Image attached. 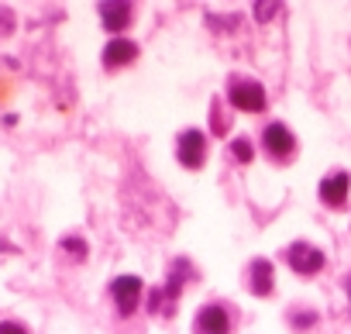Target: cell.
Wrapping results in <instances>:
<instances>
[{"label":"cell","instance_id":"1","mask_svg":"<svg viewBox=\"0 0 351 334\" xmlns=\"http://www.w3.org/2000/svg\"><path fill=\"white\" fill-rule=\"evenodd\" d=\"M183 276H190V262H186V259L176 262V269H172V276H169L165 286L152 289V300H148V310H152V313H169V310H172L176 296H180V286H183Z\"/></svg>","mask_w":351,"mask_h":334},{"label":"cell","instance_id":"2","mask_svg":"<svg viewBox=\"0 0 351 334\" xmlns=\"http://www.w3.org/2000/svg\"><path fill=\"white\" fill-rule=\"evenodd\" d=\"M228 97H231V107H238V110H245V114H258V110L265 107V90H262V83H255V80H238V76H234Z\"/></svg>","mask_w":351,"mask_h":334},{"label":"cell","instance_id":"3","mask_svg":"<svg viewBox=\"0 0 351 334\" xmlns=\"http://www.w3.org/2000/svg\"><path fill=\"white\" fill-rule=\"evenodd\" d=\"M141 293H145V283H141L138 276H117V279L110 283V296H114L121 317H131V313L138 310Z\"/></svg>","mask_w":351,"mask_h":334},{"label":"cell","instance_id":"4","mask_svg":"<svg viewBox=\"0 0 351 334\" xmlns=\"http://www.w3.org/2000/svg\"><path fill=\"white\" fill-rule=\"evenodd\" d=\"M176 158H180V165H186V169H200L204 158H207V138L200 131H183L180 141H176Z\"/></svg>","mask_w":351,"mask_h":334},{"label":"cell","instance_id":"5","mask_svg":"<svg viewBox=\"0 0 351 334\" xmlns=\"http://www.w3.org/2000/svg\"><path fill=\"white\" fill-rule=\"evenodd\" d=\"M286 259H289L293 272H300V276H313V272L324 269V252L313 248L310 241H293L286 248Z\"/></svg>","mask_w":351,"mask_h":334},{"label":"cell","instance_id":"6","mask_svg":"<svg viewBox=\"0 0 351 334\" xmlns=\"http://www.w3.org/2000/svg\"><path fill=\"white\" fill-rule=\"evenodd\" d=\"M197 334H231V310L224 303H207L197 313Z\"/></svg>","mask_w":351,"mask_h":334},{"label":"cell","instance_id":"7","mask_svg":"<svg viewBox=\"0 0 351 334\" xmlns=\"http://www.w3.org/2000/svg\"><path fill=\"white\" fill-rule=\"evenodd\" d=\"M262 145H265V152H272L276 158H286V155H293L296 138H293V131H289L286 124H265V131H262Z\"/></svg>","mask_w":351,"mask_h":334},{"label":"cell","instance_id":"8","mask_svg":"<svg viewBox=\"0 0 351 334\" xmlns=\"http://www.w3.org/2000/svg\"><path fill=\"white\" fill-rule=\"evenodd\" d=\"M134 18V8L131 4H121V0H107V4H100V21L107 32H124Z\"/></svg>","mask_w":351,"mask_h":334},{"label":"cell","instance_id":"9","mask_svg":"<svg viewBox=\"0 0 351 334\" xmlns=\"http://www.w3.org/2000/svg\"><path fill=\"white\" fill-rule=\"evenodd\" d=\"M348 190H351V176H348V173H330V176L320 183V200L330 204V207H344Z\"/></svg>","mask_w":351,"mask_h":334},{"label":"cell","instance_id":"10","mask_svg":"<svg viewBox=\"0 0 351 334\" xmlns=\"http://www.w3.org/2000/svg\"><path fill=\"white\" fill-rule=\"evenodd\" d=\"M134 56H138V45H134V42L114 38V42H107V49H104V66H107V69H121V66H128Z\"/></svg>","mask_w":351,"mask_h":334},{"label":"cell","instance_id":"11","mask_svg":"<svg viewBox=\"0 0 351 334\" xmlns=\"http://www.w3.org/2000/svg\"><path fill=\"white\" fill-rule=\"evenodd\" d=\"M272 283H276L272 262H269V259H255V262H252V293H255V296H269V293H272Z\"/></svg>","mask_w":351,"mask_h":334},{"label":"cell","instance_id":"12","mask_svg":"<svg viewBox=\"0 0 351 334\" xmlns=\"http://www.w3.org/2000/svg\"><path fill=\"white\" fill-rule=\"evenodd\" d=\"M231 155L238 158V162H252V155H255V148H252V141L241 134V138H231Z\"/></svg>","mask_w":351,"mask_h":334},{"label":"cell","instance_id":"13","mask_svg":"<svg viewBox=\"0 0 351 334\" xmlns=\"http://www.w3.org/2000/svg\"><path fill=\"white\" fill-rule=\"evenodd\" d=\"M62 248H66L69 255H76V259H83V255H86V241H83V238H66V241H62Z\"/></svg>","mask_w":351,"mask_h":334},{"label":"cell","instance_id":"14","mask_svg":"<svg viewBox=\"0 0 351 334\" xmlns=\"http://www.w3.org/2000/svg\"><path fill=\"white\" fill-rule=\"evenodd\" d=\"M0 334H28V327L18 324V320H4V324H0Z\"/></svg>","mask_w":351,"mask_h":334},{"label":"cell","instance_id":"15","mask_svg":"<svg viewBox=\"0 0 351 334\" xmlns=\"http://www.w3.org/2000/svg\"><path fill=\"white\" fill-rule=\"evenodd\" d=\"M255 11H258V18L265 21V18H272V11H276V4H272V8H265V4H255Z\"/></svg>","mask_w":351,"mask_h":334}]
</instances>
